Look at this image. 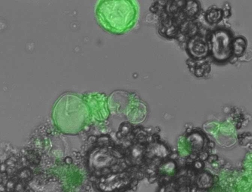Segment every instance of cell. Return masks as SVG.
I'll use <instances>...</instances> for the list:
<instances>
[{
  "instance_id": "cell-7",
  "label": "cell",
  "mask_w": 252,
  "mask_h": 192,
  "mask_svg": "<svg viewBox=\"0 0 252 192\" xmlns=\"http://www.w3.org/2000/svg\"><path fill=\"white\" fill-rule=\"evenodd\" d=\"M6 170V166L5 164H1L0 165V171H1V172H3Z\"/></svg>"
},
{
  "instance_id": "cell-4",
  "label": "cell",
  "mask_w": 252,
  "mask_h": 192,
  "mask_svg": "<svg viewBox=\"0 0 252 192\" xmlns=\"http://www.w3.org/2000/svg\"><path fill=\"white\" fill-rule=\"evenodd\" d=\"M187 51L193 60H204L209 54L207 39L198 34L191 37L187 44Z\"/></svg>"
},
{
  "instance_id": "cell-3",
  "label": "cell",
  "mask_w": 252,
  "mask_h": 192,
  "mask_svg": "<svg viewBox=\"0 0 252 192\" xmlns=\"http://www.w3.org/2000/svg\"><path fill=\"white\" fill-rule=\"evenodd\" d=\"M233 38L229 30L218 28L209 35L207 42L209 54L218 62L223 63L231 59Z\"/></svg>"
},
{
  "instance_id": "cell-5",
  "label": "cell",
  "mask_w": 252,
  "mask_h": 192,
  "mask_svg": "<svg viewBox=\"0 0 252 192\" xmlns=\"http://www.w3.org/2000/svg\"><path fill=\"white\" fill-rule=\"evenodd\" d=\"M223 12L220 8H211L205 14V19L211 25L218 23L222 19Z\"/></svg>"
},
{
  "instance_id": "cell-6",
  "label": "cell",
  "mask_w": 252,
  "mask_h": 192,
  "mask_svg": "<svg viewBox=\"0 0 252 192\" xmlns=\"http://www.w3.org/2000/svg\"><path fill=\"white\" fill-rule=\"evenodd\" d=\"M247 48V42L242 37H237L233 40L232 54L237 57H241Z\"/></svg>"
},
{
  "instance_id": "cell-1",
  "label": "cell",
  "mask_w": 252,
  "mask_h": 192,
  "mask_svg": "<svg viewBox=\"0 0 252 192\" xmlns=\"http://www.w3.org/2000/svg\"><path fill=\"white\" fill-rule=\"evenodd\" d=\"M96 17L104 30L113 34H124L135 25L138 6L131 0H103L96 8Z\"/></svg>"
},
{
  "instance_id": "cell-2",
  "label": "cell",
  "mask_w": 252,
  "mask_h": 192,
  "mask_svg": "<svg viewBox=\"0 0 252 192\" xmlns=\"http://www.w3.org/2000/svg\"><path fill=\"white\" fill-rule=\"evenodd\" d=\"M86 101L76 94L63 95L54 107L53 116L57 126L65 133L79 131L90 117Z\"/></svg>"
}]
</instances>
